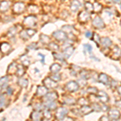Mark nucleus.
<instances>
[{"instance_id":"nucleus-1","label":"nucleus","mask_w":121,"mask_h":121,"mask_svg":"<svg viewBox=\"0 0 121 121\" xmlns=\"http://www.w3.org/2000/svg\"><path fill=\"white\" fill-rule=\"evenodd\" d=\"M52 36L57 40H60V41H65V40H66V39H67V35L62 30H57L56 32H54L52 33Z\"/></svg>"},{"instance_id":"nucleus-2","label":"nucleus","mask_w":121,"mask_h":121,"mask_svg":"<svg viewBox=\"0 0 121 121\" xmlns=\"http://www.w3.org/2000/svg\"><path fill=\"white\" fill-rule=\"evenodd\" d=\"M24 24L28 27H34L36 24V18L34 15H29L24 19Z\"/></svg>"},{"instance_id":"nucleus-3","label":"nucleus","mask_w":121,"mask_h":121,"mask_svg":"<svg viewBox=\"0 0 121 121\" xmlns=\"http://www.w3.org/2000/svg\"><path fill=\"white\" fill-rule=\"evenodd\" d=\"M58 99V95L55 91L47 93L44 95V102H55V100Z\"/></svg>"},{"instance_id":"nucleus-4","label":"nucleus","mask_w":121,"mask_h":121,"mask_svg":"<svg viewBox=\"0 0 121 121\" xmlns=\"http://www.w3.org/2000/svg\"><path fill=\"white\" fill-rule=\"evenodd\" d=\"M68 114L67 109L65 107H59L56 112V117L58 120H61L64 117H65Z\"/></svg>"},{"instance_id":"nucleus-5","label":"nucleus","mask_w":121,"mask_h":121,"mask_svg":"<svg viewBox=\"0 0 121 121\" xmlns=\"http://www.w3.org/2000/svg\"><path fill=\"white\" fill-rule=\"evenodd\" d=\"M65 88L69 91V92H74L77 91L79 88V86L78 82H76L74 81H71L69 82L67 84L65 85Z\"/></svg>"},{"instance_id":"nucleus-6","label":"nucleus","mask_w":121,"mask_h":121,"mask_svg":"<svg viewBox=\"0 0 121 121\" xmlns=\"http://www.w3.org/2000/svg\"><path fill=\"white\" fill-rule=\"evenodd\" d=\"M25 5L23 3H15L13 5V11L16 14H19V13H22L24 11Z\"/></svg>"},{"instance_id":"nucleus-7","label":"nucleus","mask_w":121,"mask_h":121,"mask_svg":"<svg viewBox=\"0 0 121 121\" xmlns=\"http://www.w3.org/2000/svg\"><path fill=\"white\" fill-rule=\"evenodd\" d=\"M44 84L46 86V88H55V87L57 86V83L56 82L53 81L51 78H46L44 80Z\"/></svg>"},{"instance_id":"nucleus-8","label":"nucleus","mask_w":121,"mask_h":121,"mask_svg":"<svg viewBox=\"0 0 121 121\" xmlns=\"http://www.w3.org/2000/svg\"><path fill=\"white\" fill-rule=\"evenodd\" d=\"M108 116H109V118L112 119V120H118V119L120 117V113L117 109L112 108V109H110V111H109Z\"/></svg>"},{"instance_id":"nucleus-9","label":"nucleus","mask_w":121,"mask_h":121,"mask_svg":"<svg viewBox=\"0 0 121 121\" xmlns=\"http://www.w3.org/2000/svg\"><path fill=\"white\" fill-rule=\"evenodd\" d=\"M93 25L95 27V28H99V29L103 28H104V26H105L104 23H103V20L99 16H97V17H95V18L94 19Z\"/></svg>"},{"instance_id":"nucleus-10","label":"nucleus","mask_w":121,"mask_h":121,"mask_svg":"<svg viewBox=\"0 0 121 121\" xmlns=\"http://www.w3.org/2000/svg\"><path fill=\"white\" fill-rule=\"evenodd\" d=\"M0 50H1V52H3V53L7 54L11 50V47L8 43L3 42L0 44Z\"/></svg>"},{"instance_id":"nucleus-11","label":"nucleus","mask_w":121,"mask_h":121,"mask_svg":"<svg viewBox=\"0 0 121 121\" xmlns=\"http://www.w3.org/2000/svg\"><path fill=\"white\" fill-rule=\"evenodd\" d=\"M73 51H74V48L72 46H69L67 48H65L63 51V56H65V58H69L70 56L73 54Z\"/></svg>"},{"instance_id":"nucleus-12","label":"nucleus","mask_w":121,"mask_h":121,"mask_svg":"<svg viewBox=\"0 0 121 121\" xmlns=\"http://www.w3.org/2000/svg\"><path fill=\"white\" fill-rule=\"evenodd\" d=\"M98 98L102 101L103 103H107L108 102V95H107V93H105L104 91H99L98 93Z\"/></svg>"},{"instance_id":"nucleus-13","label":"nucleus","mask_w":121,"mask_h":121,"mask_svg":"<svg viewBox=\"0 0 121 121\" xmlns=\"http://www.w3.org/2000/svg\"><path fill=\"white\" fill-rule=\"evenodd\" d=\"M48 93V89L45 86H39L37 87V91H36V94L39 96H44L46 94Z\"/></svg>"},{"instance_id":"nucleus-14","label":"nucleus","mask_w":121,"mask_h":121,"mask_svg":"<svg viewBox=\"0 0 121 121\" xmlns=\"http://www.w3.org/2000/svg\"><path fill=\"white\" fill-rule=\"evenodd\" d=\"M80 7H81V3H80V2L78 1V0H73V1L72 2V3H71L70 8H71L72 11L75 12V11H77L79 9Z\"/></svg>"},{"instance_id":"nucleus-15","label":"nucleus","mask_w":121,"mask_h":121,"mask_svg":"<svg viewBox=\"0 0 121 121\" xmlns=\"http://www.w3.org/2000/svg\"><path fill=\"white\" fill-rule=\"evenodd\" d=\"M99 81L100 82L105 84V85H108L109 84V78H108V77H107V75L105 74V73H100V74H99Z\"/></svg>"},{"instance_id":"nucleus-16","label":"nucleus","mask_w":121,"mask_h":121,"mask_svg":"<svg viewBox=\"0 0 121 121\" xmlns=\"http://www.w3.org/2000/svg\"><path fill=\"white\" fill-rule=\"evenodd\" d=\"M10 7V2L8 1H3L0 3V11L5 12L6 11L9 9Z\"/></svg>"},{"instance_id":"nucleus-17","label":"nucleus","mask_w":121,"mask_h":121,"mask_svg":"<svg viewBox=\"0 0 121 121\" xmlns=\"http://www.w3.org/2000/svg\"><path fill=\"white\" fill-rule=\"evenodd\" d=\"M17 64L15 62H13L11 65H9L8 69H7V73H10V74H13V73H15L17 71Z\"/></svg>"},{"instance_id":"nucleus-18","label":"nucleus","mask_w":121,"mask_h":121,"mask_svg":"<svg viewBox=\"0 0 121 121\" xmlns=\"http://www.w3.org/2000/svg\"><path fill=\"white\" fill-rule=\"evenodd\" d=\"M78 18L82 22H86L90 19V15L87 13V11H82L79 14Z\"/></svg>"},{"instance_id":"nucleus-19","label":"nucleus","mask_w":121,"mask_h":121,"mask_svg":"<svg viewBox=\"0 0 121 121\" xmlns=\"http://www.w3.org/2000/svg\"><path fill=\"white\" fill-rule=\"evenodd\" d=\"M92 111L93 110H92V108H91V107L88 106V105L82 106V108L80 109V112H82V115H88L92 112Z\"/></svg>"},{"instance_id":"nucleus-20","label":"nucleus","mask_w":121,"mask_h":121,"mask_svg":"<svg viewBox=\"0 0 121 121\" xmlns=\"http://www.w3.org/2000/svg\"><path fill=\"white\" fill-rule=\"evenodd\" d=\"M60 69H61V66H60V65H59V64H57V63H54V64H52L51 66H50V71H51L52 73H58V72L60 70Z\"/></svg>"},{"instance_id":"nucleus-21","label":"nucleus","mask_w":121,"mask_h":121,"mask_svg":"<svg viewBox=\"0 0 121 121\" xmlns=\"http://www.w3.org/2000/svg\"><path fill=\"white\" fill-rule=\"evenodd\" d=\"M64 103H65V104H68V105H73L76 103V101L73 97L65 96V98H64Z\"/></svg>"},{"instance_id":"nucleus-22","label":"nucleus","mask_w":121,"mask_h":121,"mask_svg":"<svg viewBox=\"0 0 121 121\" xmlns=\"http://www.w3.org/2000/svg\"><path fill=\"white\" fill-rule=\"evenodd\" d=\"M113 52H114V53H113L112 58H113V59H119V57L121 55V50L119 48V47H115V48L113 49Z\"/></svg>"},{"instance_id":"nucleus-23","label":"nucleus","mask_w":121,"mask_h":121,"mask_svg":"<svg viewBox=\"0 0 121 121\" xmlns=\"http://www.w3.org/2000/svg\"><path fill=\"white\" fill-rule=\"evenodd\" d=\"M101 43H102V44L104 47H106V48H107V47H110L111 45H112V40H110L108 37H103L101 39Z\"/></svg>"},{"instance_id":"nucleus-24","label":"nucleus","mask_w":121,"mask_h":121,"mask_svg":"<svg viewBox=\"0 0 121 121\" xmlns=\"http://www.w3.org/2000/svg\"><path fill=\"white\" fill-rule=\"evenodd\" d=\"M20 60H21V61H22L23 66H25V67H28V66L30 65V60H29V58L26 55L21 56Z\"/></svg>"},{"instance_id":"nucleus-25","label":"nucleus","mask_w":121,"mask_h":121,"mask_svg":"<svg viewBox=\"0 0 121 121\" xmlns=\"http://www.w3.org/2000/svg\"><path fill=\"white\" fill-rule=\"evenodd\" d=\"M17 74V76L19 78L23 77V74L25 73V69L23 67L22 65H18L17 66V71L16 73H15Z\"/></svg>"},{"instance_id":"nucleus-26","label":"nucleus","mask_w":121,"mask_h":121,"mask_svg":"<svg viewBox=\"0 0 121 121\" xmlns=\"http://www.w3.org/2000/svg\"><path fill=\"white\" fill-rule=\"evenodd\" d=\"M31 118L33 121H39L40 119V112H37V111H35L32 113L31 115Z\"/></svg>"},{"instance_id":"nucleus-27","label":"nucleus","mask_w":121,"mask_h":121,"mask_svg":"<svg viewBox=\"0 0 121 121\" xmlns=\"http://www.w3.org/2000/svg\"><path fill=\"white\" fill-rule=\"evenodd\" d=\"M44 106L48 110H54L56 107V104L55 102H44Z\"/></svg>"},{"instance_id":"nucleus-28","label":"nucleus","mask_w":121,"mask_h":121,"mask_svg":"<svg viewBox=\"0 0 121 121\" xmlns=\"http://www.w3.org/2000/svg\"><path fill=\"white\" fill-rule=\"evenodd\" d=\"M18 84L21 87H23V88H26L28 85V79H25V78H19L18 81Z\"/></svg>"},{"instance_id":"nucleus-29","label":"nucleus","mask_w":121,"mask_h":121,"mask_svg":"<svg viewBox=\"0 0 121 121\" xmlns=\"http://www.w3.org/2000/svg\"><path fill=\"white\" fill-rule=\"evenodd\" d=\"M40 40L41 41L43 44H49L50 42V38L48 37V36L46 35H44V34H41L40 36Z\"/></svg>"},{"instance_id":"nucleus-30","label":"nucleus","mask_w":121,"mask_h":121,"mask_svg":"<svg viewBox=\"0 0 121 121\" xmlns=\"http://www.w3.org/2000/svg\"><path fill=\"white\" fill-rule=\"evenodd\" d=\"M16 32H17V29L15 28V27H12V28H11L8 30L7 35H8V36H15Z\"/></svg>"},{"instance_id":"nucleus-31","label":"nucleus","mask_w":121,"mask_h":121,"mask_svg":"<svg viewBox=\"0 0 121 121\" xmlns=\"http://www.w3.org/2000/svg\"><path fill=\"white\" fill-rule=\"evenodd\" d=\"M7 82H8V77H7V76L2 77L1 78H0V85L3 86H7Z\"/></svg>"},{"instance_id":"nucleus-32","label":"nucleus","mask_w":121,"mask_h":121,"mask_svg":"<svg viewBox=\"0 0 121 121\" xmlns=\"http://www.w3.org/2000/svg\"><path fill=\"white\" fill-rule=\"evenodd\" d=\"M81 76H82V78L87 80L90 77H91V73H90V72L87 71V70H84V71L82 72Z\"/></svg>"},{"instance_id":"nucleus-33","label":"nucleus","mask_w":121,"mask_h":121,"mask_svg":"<svg viewBox=\"0 0 121 121\" xmlns=\"http://www.w3.org/2000/svg\"><path fill=\"white\" fill-rule=\"evenodd\" d=\"M83 47H84V51H83V52H84V54L86 53V51H88L90 53H91V52H92V46L91 45V44H85L83 45Z\"/></svg>"},{"instance_id":"nucleus-34","label":"nucleus","mask_w":121,"mask_h":121,"mask_svg":"<svg viewBox=\"0 0 121 121\" xmlns=\"http://www.w3.org/2000/svg\"><path fill=\"white\" fill-rule=\"evenodd\" d=\"M20 37L23 39V40H28L29 38V36L28 35V33H27L26 30H23L20 32Z\"/></svg>"},{"instance_id":"nucleus-35","label":"nucleus","mask_w":121,"mask_h":121,"mask_svg":"<svg viewBox=\"0 0 121 121\" xmlns=\"http://www.w3.org/2000/svg\"><path fill=\"white\" fill-rule=\"evenodd\" d=\"M51 78L53 80V81H55V82H58V81H60V75L59 74V73H53L52 76H51Z\"/></svg>"},{"instance_id":"nucleus-36","label":"nucleus","mask_w":121,"mask_h":121,"mask_svg":"<svg viewBox=\"0 0 121 121\" xmlns=\"http://www.w3.org/2000/svg\"><path fill=\"white\" fill-rule=\"evenodd\" d=\"M86 91H87V92H88V93L92 94V95H95V94L98 93V90L95 88V87H89Z\"/></svg>"},{"instance_id":"nucleus-37","label":"nucleus","mask_w":121,"mask_h":121,"mask_svg":"<svg viewBox=\"0 0 121 121\" xmlns=\"http://www.w3.org/2000/svg\"><path fill=\"white\" fill-rule=\"evenodd\" d=\"M44 117H45V119H47V120H50V119L52 118V114H51V112H50L49 110H45V111H44Z\"/></svg>"},{"instance_id":"nucleus-38","label":"nucleus","mask_w":121,"mask_h":121,"mask_svg":"<svg viewBox=\"0 0 121 121\" xmlns=\"http://www.w3.org/2000/svg\"><path fill=\"white\" fill-rule=\"evenodd\" d=\"M85 7L87 11H92L94 7H93V5L91 4V3H85Z\"/></svg>"},{"instance_id":"nucleus-39","label":"nucleus","mask_w":121,"mask_h":121,"mask_svg":"<svg viewBox=\"0 0 121 121\" xmlns=\"http://www.w3.org/2000/svg\"><path fill=\"white\" fill-rule=\"evenodd\" d=\"M27 33H28V35L29 36V37H31V36H33L35 34H36V30H34V29H32V28H28L26 30Z\"/></svg>"},{"instance_id":"nucleus-40","label":"nucleus","mask_w":121,"mask_h":121,"mask_svg":"<svg viewBox=\"0 0 121 121\" xmlns=\"http://www.w3.org/2000/svg\"><path fill=\"white\" fill-rule=\"evenodd\" d=\"M91 108H92V110L96 111V112H100L101 111V106H99L98 103H94Z\"/></svg>"},{"instance_id":"nucleus-41","label":"nucleus","mask_w":121,"mask_h":121,"mask_svg":"<svg viewBox=\"0 0 121 121\" xmlns=\"http://www.w3.org/2000/svg\"><path fill=\"white\" fill-rule=\"evenodd\" d=\"M78 84L79 86H84L86 85V80L84 78H80L78 81Z\"/></svg>"},{"instance_id":"nucleus-42","label":"nucleus","mask_w":121,"mask_h":121,"mask_svg":"<svg viewBox=\"0 0 121 121\" xmlns=\"http://www.w3.org/2000/svg\"><path fill=\"white\" fill-rule=\"evenodd\" d=\"M5 105V97L4 95L0 96V109H2Z\"/></svg>"},{"instance_id":"nucleus-43","label":"nucleus","mask_w":121,"mask_h":121,"mask_svg":"<svg viewBox=\"0 0 121 121\" xmlns=\"http://www.w3.org/2000/svg\"><path fill=\"white\" fill-rule=\"evenodd\" d=\"M78 104H80L81 106H85V105H87V103H88V102L83 98L80 99L78 101Z\"/></svg>"},{"instance_id":"nucleus-44","label":"nucleus","mask_w":121,"mask_h":121,"mask_svg":"<svg viewBox=\"0 0 121 121\" xmlns=\"http://www.w3.org/2000/svg\"><path fill=\"white\" fill-rule=\"evenodd\" d=\"M72 28H73V27L69 26V25H66V26L63 27V32H71Z\"/></svg>"},{"instance_id":"nucleus-45","label":"nucleus","mask_w":121,"mask_h":121,"mask_svg":"<svg viewBox=\"0 0 121 121\" xmlns=\"http://www.w3.org/2000/svg\"><path fill=\"white\" fill-rule=\"evenodd\" d=\"M54 56H55L56 59H59L60 61H64V56H63V54L54 53Z\"/></svg>"},{"instance_id":"nucleus-46","label":"nucleus","mask_w":121,"mask_h":121,"mask_svg":"<svg viewBox=\"0 0 121 121\" xmlns=\"http://www.w3.org/2000/svg\"><path fill=\"white\" fill-rule=\"evenodd\" d=\"M94 7H95V10L97 11V12H99V11H101V9H102V6H101L99 3H95V4H94Z\"/></svg>"},{"instance_id":"nucleus-47","label":"nucleus","mask_w":121,"mask_h":121,"mask_svg":"<svg viewBox=\"0 0 121 121\" xmlns=\"http://www.w3.org/2000/svg\"><path fill=\"white\" fill-rule=\"evenodd\" d=\"M37 48V44L36 43H32L28 46V49H36Z\"/></svg>"},{"instance_id":"nucleus-48","label":"nucleus","mask_w":121,"mask_h":121,"mask_svg":"<svg viewBox=\"0 0 121 121\" xmlns=\"http://www.w3.org/2000/svg\"><path fill=\"white\" fill-rule=\"evenodd\" d=\"M34 109L36 111H37V112H40V111H41L42 110L41 104H40V103H36V104L35 105V107H34Z\"/></svg>"},{"instance_id":"nucleus-49","label":"nucleus","mask_w":121,"mask_h":121,"mask_svg":"<svg viewBox=\"0 0 121 121\" xmlns=\"http://www.w3.org/2000/svg\"><path fill=\"white\" fill-rule=\"evenodd\" d=\"M93 40H95V42H96V44H99V41H100V39H99V35L94 34V38H93Z\"/></svg>"},{"instance_id":"nucleus-50","label":"nucleus","mask_w":121,"mask_h":121,"mask_svg":"<svg viewBox=\"0 0 121 121\" xmlns=\"http://www.w3.org/2000/svg\"><path fill=\"white\" fill-rule=\"evenodd\" d=\"M50 47H51V48L53 50H57L58 48H59V46H58L56 44H55V43H52V44H50Z\"/></svg>"},{"instance_id":"nucleus-51","label":"nucleus","mask_w":121,"mask_h":121,"mask_svg":"<svg viewBox=\"0 0 121 121\" xmlns=\"http://www.w3.org/2000/svg\"><path fill=\"white\" fill-rule=\"evenodd\" d=\"M7 93L9 95H11V94L13 93V89L11 88V86H8V87H7Z\"/></svg>"},{"instance_id":"nucleus-52","label":"nucleus","mask_w":121,"mask_h":121,"mask_svg":"<svg viewBox=\"0 0 121 121\" xmlns=\"http://www.w3.org/2000/svg\"><path fill=\"white\" fill-rule=\"evenodd\" d=\"M61 121H73V120L72 118H70V117H64Z\"/></svg>"},{"instance_id":"nucleus-53","label":"nucleus","mask_w":121,"mask_h":121,"mask_svg":"<svg viewBox=\"0 0 121 121\" xmlns=\"http://www.w3.org/2000/svg\"><path fill=\"white\" fill-rule=\"evenodd\" d=\"M92 32H90V31H87L86 32V37H88V38H90V37H91V36H92Z\"/></svg>"},{"instance_id":"nucleus-54","label":"nucleus","mask_w":121,"mask_h":121,"mask_svg":"<svg viewBox=\"0 0 121 121\" xmlns=\"http://www.w3.org/2000/svg\"><path fill=\"white\" fill-rule=\"evenodd\" d=\"M116 105L118 107H120V108L121 109V100H118L116 102Z\"/></svg>"},{"instance_id":"nucleus-55","label":"nucleus","mask_w":121,"mask_h":121,"mask_svg":"<svg viewBox=\"0 0 121 121\" xmlns=\"http://www.w3.org/2000/svg\"><path fill=\"white\" fill-rule=\"evenodd\" d=\"M100 121H109V119H107L106 116H103Z\"/></svg>"},{"instance_id":"nucleus-56","label":"nucleus","mask_w":121,"mask_h":121,"mask_svg":"<svg viewBox=\"0 0 121 121\" xmlns=\"http://www.w3.org/2000/svg\"><path fill=\"white\" fill-rule=\"evenodd\" d=\"M118 92L120 93V95H121V86H119L118 87Z\"/></svg>"},{"instance_id":"nucleus-57","label":"nucleus","mask_w":121,"mask_h":121,"mask_svg":"<svg viewBox=\"0 0 121 121\" xmlns=\"http://www.w3.org/2000/svg\"><path fill=\"white\" fill-rule=\"evenodd\" d=\"M113 2L116 3H120V0H113Z\"/></svg>"},{"instance_id":"nucleus-58","label":"nucleus","mask_w":121,"mask_h":121,"mask_svg":"<svg viewBox=\"0 0 121 121\" xmlns=\"http://www.w3.org/2000/svg\"><path fill=\"white\" fill-rule=\"evenodd\" d=\"M1 91H2V86L0 85V95H1ZM1 96V95H0Z\"/></svg>"},{"instance_id":"nucleus-59","label":"nucleus","mask_w":121,"mask_h":121,"mask_svg":"<svg viewBox=\"0 0 121 121\" xmlns=\"http://www.w3.org/2000/svg\"><path fill=\"white\" fill-rule=\"evenodd\" d=\"M120 7H121V3H120Z\"/></svg>"}]
</instances>
